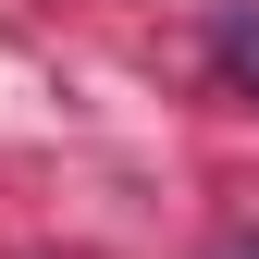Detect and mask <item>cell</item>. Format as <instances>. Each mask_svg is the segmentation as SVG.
Instances as JSON below:
<instances>
[{
  "label": "cell",
  "mask_w": 259,
  "mask_h": 259,
  "mask_svg": "<svg viewBox=\"0 0 259 259\" xmlns=\"http://www.w3.org/2000/svg\"><path fill=\"white\" fill-rule=\"evenodd\" d=\"M210 74L235 87V99H259V0H222L210 13Z\"/></svg>",
  "instance_id": "1"
},
{
  "label": "cell",
  "mask_w": 259,
  "mask_h": 259,
  "mask_svg": "<svg viewBox=\"0 0 259 259\" xmlns=\"http://www.w3.org/2000/svg\"><path fill=\"white\" fill-rule=\"evenodd\" d=\"M235 259H259V235H247V247H235Z\"/></svg>",
  "instance_id": "2"
}]
</instances>
